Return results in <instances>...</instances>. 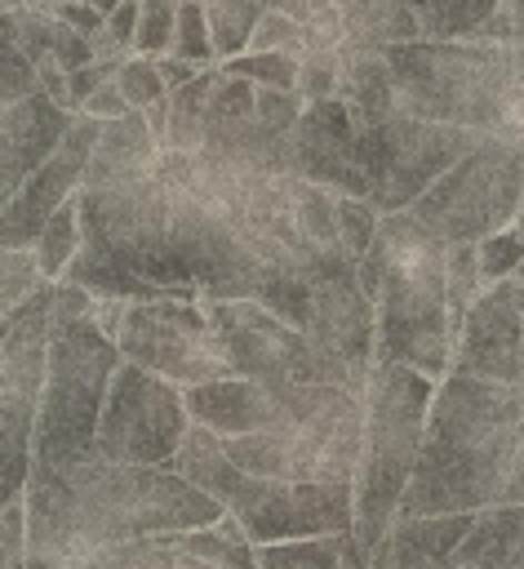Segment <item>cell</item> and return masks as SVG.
I'll return each mask as SVG.
<instances>
[{
  "instance_id": "cell-1",
  "label": "cell",
  "mask_w": 524,
  "mask_h": 569,
  "mask_svg": "<svg viewBox=\"0 0 524 569\" xmlns=\"http://www.w3.org/2000/svg\"><path fill=\"white\" fill-rule=\"evenodd\" d=\"M22 493L31 525V569H71L102 547L195 529L226 516V507L182 471L111 462L98 453L67 471L31 467Z\"/></svg>"
},
{
  "instance_id": "cell-2",
  "label": "cell",
  "mask_w": 524,
  "mask_h": 569,
  "mask_svg": "<svg viewBox=\"0 0 524 569\" xmlns=\"http://www.w3.org/2000/svg\"><path fill=\"white\" fill-rule=\"evenodd\" d=\"M524 445V387L449 369L435 387L422 453L400 516L484 511L502 502Z\"/></svg>"
},
{
  "instance_id": "cell-3",
  "label": "cell",
  "mask_w": 524,
  "mask_h": 569,
  "mask_svg": "<svg viewBox=\"0 0 524 569\" xmlns=\"http://www.w3.org/2000/svg\"><path fill=\"white\" fill-rule=\"evenodd\" d=\"M444 258L449 240L413 209L382 213L377 236L360 258V284L377 311V360H404L435 382L453 369Z\"/></svg>"
},
{
  "instance_id": "cell-4",
  "label": "cell",
  "mask_w": 524,
  "mask_h": 569,
  "mask_svg": "<svg viewBox=\"0 0 524 569\" xmlns=\"http://www.w3.org/2000/svg\"><path fill=\"white\" fill-rule=\"evenodd\" d=\"M173 471L209 489L240 525L244 533L262 542L306 538V533H351L355 525V489L351 480H284V476H258L226 458L222 436L204 422H191Z\"/></svg>"
},
{
  "instance_id": "cell-5",
  "label": "cell",
  "mask_w": 524,
  "mask_h": 569,
  "mask_svg": "<svg viewBox=\"0 0 524 569\" xmlns=\"http://www.w3.org/2000/svg\"><path fill=\"white\" fill-rule=\"evenodd\" d=\"M435 378L404 365V360H377L364 387V445H360V467H355V525L351 538L364 556L382 547L391 533L404 489L413 480L422 436H426V413L435 400Z\"/></svg>"
},
{
  "instance_id": "cell-6",
  "label": "cell",
  "mask_w": 524,
  "mask_h": 569,
  "mask_svg": "<svg viewBox=\"0 0 524 569\" xmlns=\"http://www.w3.org/2000/svg\"><path fill=\"white\" fill-rule=\"evenodd\" d=\"M400 107L426 120L502 133L511 102V44L488 40H400L386 44Z\"/></svg>"
},
{
  "instance_id": "cell-7",
  "label": "cell",
  "mask_w": 524,
  "mask_h": 569,
  "mask_svg": "<svg viewBox=\"0 0 524 569\" xmlns=\"http://www.w3.org/2000/svg\"><path fill=\"white\" fill-rule=\"evenodd\" d=\"M120 342L93 320H53L49 329V378L36 418V462L44 471H67L98 453V422L120 369Z\"/></svg>"
},
{
  "instance_id": "cell-8",
  "label": "cell",
  "mask_w": 524,
  "mask_h": 569,
  "mask_svg": "<svg viewBox=\"0 0 524 569\" xmlns=\"http://www.w3.org/2000/svg\"><path fill=\"white\" fill-rule=\"evenodd\" d=\"M4 316V342H0V493L4 502L18 498L31 480V445H36V418L44 400L49 378V329H53V280L36 284L18 307Z\"/></svg>"
},
{
  "instance_id": "cell-9",
  "label": "cell",
  "mask_w": 524,
  "mask_h": 569,
  "mask_svg": "<svg viewBox=\"0 0 524 569\" xmlns=\"http://www.w3.org/2000/svg\"><path fill=\"white\" fill-rule=\"evenodd\" d=\"M524 200V142L484 133L449 173H440L409 209L449 244L484 240L515 222Z\"/></svg>"
},
{
  "instance_id": "cell-10",
  "label": "cell",
  "mask_w": 524,
  "mask_h": 569,
  "mask_svg": "<svg viewBox=\"0 0 524 569\" xmlns=\"http://www.w3.org/2000/svg\"><path fill=\"white\" fill-rule=\"evenodd\" d=\"M484 133L444 124L395 107L386 120L360 129V160L369 173V200L382 213L409 209L440 173H449Z\"/></svg>"
},
{
  "instance_id": "cell-11",
  "label": "cell",
  "mask_w": 524,
  "mask_h": 569,
  "mask_svg": "<svg viewBox=\"0 0 524 569\" xmlns=\"http://www.w3.org/2000/svg\"><path fill=\"white\" fill-rule=\"evenodd\" d=\"M115 342L124 360H138L178 387H195L231 373L226 342L204 298H133L124 302Z\"/></svg>"
},
{
  "instance_id": "cell-12",
  "label": "cell",
  "mask_w": 524,
  "mask_h": 569,
  "mask_svg": "<svg viewBox=\"0 0 524 569\" xmlns=\"http://www.w3.org/2000/svg\"><path fill=\"white\" fill-rule=\"evenodd\" d=\"M191 422L195 418L187 405V387L160 378L138 360H120L98 422V458L173 471Z\"/></svg>"
},
{
  "instance_id": "cell-13",
  "label": "cell",
  "mask_w": 524,
  "mask_h": 569,
  "mask_svg": "<svg viewBox=\"0 0 524 569\" xmlns=\"http://www.w3.org/2000/svg\"><path fill=\"white\" fill-rule=\"evenodd\" d=\"M209 316L226 342L231 373L258 382H337L311 333L262 298H209Z\"/></svg>"
},
{
  "instance_id": "cell-14",
  "label": "cell",
  "mask_w": 524,
  "mask_h": 569,
  "mask_svg": "<svg viewBox=\"0 0 524 569\" xmlns=\"http://www.w3.org/2000/svg\"><path fill=\"white\" fill-rule=\"evenodd\" d=\"M453 369L524 387V284L515 276L475 298L453 342Z\"/></svg>"
},
{
  "instance_id": "cell-15",
  "label": "cell",
  "mask_w": 524,
  "mask_h": 569,
  "mask_svg": "<svg viewBox=\"0 0 524 569\" xmlns=\"http://www.w3.org/2000/svg\"><path fill=\"white\" fill-rule=\"evenodd\" d=\"M293 169L337 196L369 200V173L360 160V124L342 98L306 102L293 129Z\"/></svg>"
},
{
  "instance_id": "cell-16",
  "label": "cell",
  "mask_w": 524,
  "mask_h": 569,
  "mask_svg": "<svg viewBox=\"0 0 524 569\" xmlns=\"http://www.w3.org/2000/svg\"><path fill=\"white\" fill-rule=\"evenodd\" d=\"M75 111L53 102L44 89L4 102L0 111V196H13L67 138Z\"/></svg>"
},
{
  "instance_id": "cell-17",
  "label": "cell",
  "mask_w": 524,
  "mask_h": 569,
  "mask_svg": "<svg viewBox=\"0 0 524 569\" xmlns=\"http://www.w3.org/2000/svg\"><path fill=\"white\" fill-rule=\"evenodd\" d=\"M84 169L89 160L58 147L13 196H4L0 204V244L13 249V244H36L44 222L53 218L58 204H67L80 187H84Z\"/></svg>"
},
{
  "instance_id": "cell-18",
  "label": "cell",
  "mask_w": 524,
  "mask_h": 569,
  "mask_svg": "<svg viewBox=\"0 0 524 569\" xmlns=\"http://www.w3.org/2000/svg\"><path fill=\"white\" fill-rule=\"evenodd\" d=\"M337 98L351 107L360 129L386 120L400 107L395 71L382 44H360V40L337 44Z\"/></svg>"
},
{
  "instance_id": "cell-19",
  "label": "cell",
  "mask_w": 524,
  "mask_h": 569,
  "mask_svg": "<svg viewBox=\"0 0 524 569\" xmlns=\"http://www.w3.org/2000/svg\"><path fill=\"white\" fill-rule=\"evenodd\" d=\"M155 160H160V142L151 133V120H147V111L133 107V111L107 120L102 142L84 169V187H115V182L142 178L155 169Z\"/></svg>"
},
{
  "instance_id": "cell-20",
  "label": "cell",
  "mask_w": 524,
  "mask_h": 569,
  "mask_svg": "<svg viewBox=\"0 0 524 569\" xmlns=\"http://www.w3.org/2000/svg\"><path fill=\"white\" fill-rule=\"evenodd\" d=\"M457 556L475 569H524V502H493L475 511Z\"/></svg>"
},
{
  "instance_id": "cell-21",
  "label": "cell",
  "mask_w": 524,
  "mask_h": 569,
  "mask_svg": "<svg viewBox=\"0 0 524 569\" xmlns=\"http://www.w3.org/2000/svg\"><path fill=\"white\" fill-rule=\"evenodd\" d=\"M346 40L360 44H400V40H422V18L409 0H337Z\"/></svg>"
},
{
  "instance_id": "cell-22",
  "label": "cell",
  "mask_w": 524,
  "mask_h": 569,
  "mask_svg": "<svg viewBox=\"0 0 524 569\" xmlns=\"http://www.w3.org/2000/svg\"><path fill=\"white\" fill-rule=\"evenodd\" d=\"M178 547L191 560H204L213 569H258V542L244 533V525L231 511L209 520V525L178 529Z\"/></svg>"
},
{
  "instance_id": "cell-23",
  "label": "cell",
  "mask_w": 524,
  "mask_h": 569,
  "mask_svg": "<svg viewBox=\"0 0 524 569\" xmlns=\"http://www.w3.org/2000/svg\"><path fill=\"white\" fill-rule=\"evenodd\" d=\"M71 569H213L204 560H191L178 547V529L173 533H147V538H129L115 547H102L98 556L71 565Z\"/></svg>"
},
{
  "instance_id": "cell-24",
  "label": "cell",
  "mask_w": 524,
  "mask_h": 569,
  "mask_svg": "<svg viewBox=\"0 0 524 569\" xmlns=\"http://www.w3.org/2000/svg\"><path fill=\"white\" fill-rule=\"evenodd\" d=\"M218 67H204L195 80L169 89V142L164 151H200L204 129H209V98H213Z\"/></svg>"
},
{
  "instance_id": "cell-25",
  "label": "cell",
  "mask_w": 524,
  "mask_h": 569,
  "mask_svg": "<svg viewBox=\"0 0 524 569\" xmlns=\"http://www.w3.org/2000/svg\"><path fill=\"white\" fill-rule=\"evenodd\" d=\"M80 244H84V209H80V191H75L67 204L53 209V218L44 222V231L36 240V258L44 267V280H62L71 258L80 253Z\"/></svg>"
},
{
  "instance_id": "cell-26",
  "label": "cell",
  "mask_w": 524,
  "mask_h": 569,
  "mask_svg": "<svg viewBox=\"0 0 524 569\" xmlns=\"http://www.w3.org/2000/svg\"><path fill=\"white\" fill-rule=\"evenodd\" d=\"M444 280H449V329H453V342H457L466 311H471L475 298L488 289V280H484V271H480V249H475V240H457V244H449Z\"/></svg>"
},
{
  "instance_id": "cell-27",
  "label": "cell",
  "mask_w": 524,
  "mask_h": 569,
  "mask_svg": "<svg viewBox=\"0 0 524 569\" xmlns=\"http://www.w3.org/2000/svg\"><path fill=\"white\" fill-rule=\"evenodd\" d=\"M209 9V31H213V49H218V62L244 53L253 44V31H258V18L266 13L262 0H204Z\"/></svg>"
},
{
  "instance_id": "cell-28",
  "label": "cell",
  "mask_w": 524,
  "mask_h": 569,
  "mask_svg": "<svg viewBox=\"0 0 524 569\" xmlns=\"http://www.w3.org/2000/svg\"><path fill=\"white\" fill-rule=\"evenodd\" d=\"M431 40H471L497 0H409Z\"/></svg>"
},
{
  "instance_id": "cell-29",
  "label": "cell",
  "mask_w": 524,
  "mask_h": 569,
  "mask_svg": "<svg viewBox=\"0 0 524 569\" xmlns=\"http://www.w3.org/2000/svg\"><path fill=\"white\" fill-rule=\"evenodd\" d=\"M471 525H475V511H449V516H395L391 529L426 556H453L471 533Z\"/></svg>"
},
{
  "instance_id": "cell-30",
  "label": "cell",
  "mask_w": 524,
  "mask_h": 569,
  "mask_svg": "<svg viewBox=\"0 0 524 569\" xmlns=\"http://www.w3.org/2000/svg\"><path fill=\"white\" fill-rule=\"evenodd\" d=\"M222 67L235 76H249L258 89H298L302 53L298 49H244V53L226 58Z\"/></svg>"
},
{
  "instance_id": "cell-31",
  "label": "cell",
  "mask_w": 524,
  "mask_h": 569,
  "mask_svg": "<svg viewBox=\"0 0 524 569\" xmlns=\"http://www.w3.org/2000/svg\"><path fill=\"white\" fill-rule=\"evenodd\" d=\"M0 40H13L36 67L53 53V13L44 4H27L13 13H0Z\"/></svg>"
},
{
  "instance_id": "cell-32",
  "label": "cell",
  "mask_w": 524,
  "mask_h": 569,
  "mask_svg": "<svg viewBox=\"0 0 524 569\" xmlns=\"http://www.w3.org/2000/svg\"><path fill=\"white\" fill-rule=\"evenodd\" d=\"M36 284H44V267L36 258V244H13L0 253V311L18 307L27 293H36Z\"/></svg>"
},
{
  "instance_id": "cell-33",
  "label": "cell",
  "mask_w": 524,
  "mask_h": 569,
  "mask_svg": "<svg viewBox=\"0 0 524 569\" xmlns=\"http://www.w3.org/2000/svg\"><path fill=\"white\" fill-rule=\"evenodd\" d=\"M173 53H178V58H191V62H200V67H218V49H213V31H209V9H204V0H182V4H178Z\"/></svg>"
},
{
  "instance_id": "cell-34",
  "label": "cell",
  "mask_w": 524,
  "mask_h": 569,
  "mask_svg": "<svg viewBox=\"0 0 524 569\" xmlns=\"http://www.w3.org/2000/svg\"><path fill=\"white\" fill-rule=\"evenodd\" d=\"M178 4H182V0H142V18H138L133 53H147V58H164V53H173Z\"/></svg>"
},
{
  "instance_id": "cell-35",
  "label": "cell",
  "mask_w": 524,
  "mask_h": 569,
  "mask_svg": "<svg viewBox=\"0 0 524 569\" xmlns=\"http://www.w3.org/2000/svg\"><path fill=\"white\" fill-rule=\"evenodd\" d=\"M377 222H382V209L364 196H337V231H342V249L351 258H364L373 236H377Z\"/></svg>"
},
{
  "instance_id": "cell-36",
  "label": "cell",
  "mask_w": 524,
  "mask_h": 569,
  "mask_svg": "<svg viewBox=\"0 0 524 569\" xmlns=\"http://www.w3.org/2000/svg\"><path fill=\"white\" fill-rule=\"evenodd\" d=\"M115 84H120V93L129 98V107H138V111H147L155 98L169 93V84H164V76H160V62L147 58V53H129V58L120 62V71H115Z\"/></svg>"
},
{
  "instance_id": "cell-37",
  "label": "cell",
  "mask_w": 524,
  "mask_h": 569,
  "mask_svg": "<svg viewBox=\"0 0 524 569\" xmlns=\"http://www.w3.org/2000/svg\"><path fill=\"white\" fill-rule=\"evenodd\" d=\"M475 249H480V271H484V280H488V284L511 280V276H515V267L524 262V231L511 222V227H502V231H493V236L475 240Z\"/></svg>"
},
{
  "instance_id": "cell-38",
  "label": "cell",
  "mask_w": 524,
  "mask_h": 569,
  "mask_svg": "<svg viewBox=\"0 0 524 569\" xmlns=\"http://www.w3.org/2000/svg\"><path fill=\"white\" fill-rule=\"evenodd\" d=\"M0 569H31V525H27V493L9 498L0 511Z\"/></svg>"
},
{
  "instance_id": "cell-39",
  "label": "cell",
  "mask_w": 524,
  "mask_h": 569,
  "mask_svg": "<svg viewBox=\"0 0 524 569\" xmlns=\"http://www.w3.org/2000/svg\"><path fill=\"white\" fill-rule=\"evenodd\" d=\"M298 93H302L306 102L337 98V49H302Z\"/></svg>"
},
{
  "instance_id": "cell-40",
  "label": "cell",
  "mask_w": 524,
  "mask_h": 569,
  "mask_svg": "<svg viewBox=\"0 0 524 569\" xmlns=\"http://www.w3.org/2000/svg\"><path fill=\"white\" fill-rule=\"evenodd\" d=\"M36 89H40V67L13 40H0V102H18Z\"/></svg>"
},
{
  "instance_id": "cell-41",
  "label": "cell",
  "mask_w": 524,
  "mask_h": 569,
  "mask_svg": "<svg viewBox=\"0 0 524 569\" xmlns=\"http://www.w3.org/2000/svg\"><path fill=\"white\" fill-rule=\"evenodd\" d=\"M306 111V98L298 89H258V120L275 133H293Z\"/></svg>"
},
{
  "instance_id": "cell-42",
  "label": "cell",
  "mask_w": 524,
  "mask_h": 569,
  "mask_svg": "<svg viewBox=\"0 0 524 569\" xmlns=\"http://www.w3.org/2000/svg\"><path fill=\"white\" fill-rule=\"evenodd\" d=\"M471 40H488V44H524V0H497L493 13L480 22V31Z\"/></svg>"
},
{
  "instance_id": "cell-43",
  "label": "cell",
  "mask_w": 524,
  "mask_h": 569,
  "mask_svg": "<svg viewBox=\"0 0 524 569\" xmlns=\"http://www.w3.org/2000/svg\"><path fill=\"white\" fill-rule=\"evenodd\" d=\"M302 27L306 22H298V18H289V13H280V9L266 4V13L258 18V31H253V44L249 49H298L302 53Z\"/></svg>"
},
{
  "instance_id": "cell-44",
  "label": "cell",
  "mask_w": 524,
  "mask_h": 569,
  "mask_svg": "<svg viewBox=\"0 0 524 569\" xmlns=\"http://www.w3.org/2000/svg\"><path fill=\"white\" fill-rule=\"evenodd\" d=\"M49 58H58L67 71H75V67L93 62L98 53H93V40H89L80 27H71V22L53 18V53H49Z\"/></svg>"
},
{
  "instance_id": "cell-45",
  "label": "cell",
  "mask_w": 524,
  "mask_h": 569,
  "mask_svg": "<svg viewBox=\"0 0 524 569\" xmlns=\"http://www.w3.org/2000/svg\"><path fill=\"white\" fill-rule=\"evenodd\" d=\"M502 138L524 142V44H515V49H511V102H506Z\"/></svg>"
},
{
  "instance_id": "cell-46",
  "label": "cell",
  "mask_w": 524,
  "mask_h": 569,
  "mask_svg": "<svg viewBox=\"0 0 524 569\" xmlns=\"http://www.w3.org/2000/svg\"><path fill=\"white\" fill-rule=\"evenodd\" d=\"M44 9H49L53 18H62V22L80 27L84 36H93V31H102V27H107V13H102L93 0H49Z\"/></svg>"
},
{
  "instance_id": "cell-47",
  "label": "cell",
  "mask_w": 524,
  "mask_h": 569,
  "mask_svg": "<svg viewBox=\"0 0 524 569\" xmlns=\"http://www.w3.org/2000/svg\"><path fill=\"white\" fill-rule=\"evenodd\" d=\"M138 18H142V0H120L111 13H107V31L115 36L120 49L133 53V40H138Z\"/></svg>"
},
{
  "instance_id": "cell-48",
  "label": "cell",
  "mask_w": 524,
  "mask_h": 569,
  "mask_svg": "<svg viewBox=\"0 0 524 569\" xmlns=\"http://www.w3.org/2000/svg\"><path fill=\"white\" fill-rule=\"evenodd\" d=\"M80 111H89V116H98V120H115V116H124V111H133V107H129V98L120 93V84L107 80V84H98V89L84 98Z\"/></svg>"
},
{
  "instance_id": "cell-49",
  "label": "cell",
  "mask_w": 524,
  "mask_h": 569,
  "mask_svg": "<svg viewBox=\"0 0 524 569\" xmlns=\"http://www.w3.org/2000/svg\"><path fill=\"white\" fill-rule=\"evenodd\" d=\"M160 62V76H164V84L169 89H178V84H187V80H195L204 67L200 62H191V58H178V53H164V58H155Z\"/></svg>"
},
{
  "instance_id": "cell-50",
  "label": "cell",
  "mask_w": 524,
  "mask_h": 569,
  "mask_svg": "<svg viewBox=\"0 0 524 569\" xmlns=\"http://www.w3.org/2000/svg\"><path fill=\"white\" fill-rule=\"evenodd\" d=\"M147 120H151V133H155V142H160V151H164V142H169V93L147 107Z\"/></svg>"
},
{
  "instance_id": "cell-51",
  "label": "cell",
  "mask_w": 524,
  "mask_h": 569,
  "mask_svg": "<svg viewBox=\"0 0 524 569\" xmlns=\"http://www.w3.org/2000/svg\"><path fill=\"white\" fill-rule=\"evenodd\" d=\"M502 502H524V445H520V458H515V471L502 489Z\"/></svg>"
},
{
  "instance_id": "cell-52",
  "label": "cell",
  "mask_w": 524,
  "mask_h": 569,
  "mask_svg": "<svg viewBox=\"0 0 524 569\" xmlns=\"http://www.w3.org/2000/svg\"><path fill=\"white\" fill-rule=\"evenodd\" d=\"M266 4L289 13V18H298V22H311V0H266Z\"/></svg>"
},
{
  "instance_id": "cell-53",
  "label": "cell",
  "mask_w": 524,
  "mask_h": 569,
  "mask_svg": "<svg viewBox=\"0 0 524 569\" xmlns=\"http://www.w3.org/2000/svg\"><path fill=\"white\" fill-rule=\"evenodd\" d=\"M422 569H475V565H466V560L453 551V556H426Z\"/></svg>"
},
{
  "instance_id": "cell-54",
  "label": "cell",
  "mask_w": 524,
  "mask_h": 569,
  "mask_svg": "<svg viewBox=\"0 0 524 569\" xmlns=\"http://www.w3.org/2000/svg\"><path fill=\"white\" fill-rule=\"evenodd\" d=\"M258 569H298V565H289V560H280L271 547H258Z\"/></svg>"
},
{
  "instance_id": "cell-55",
  "label": "cell",
  "mask_w": 524,
  "mask_h": 569,
  "mask_svg": "<svg viewBox=\"0 0 524 569\" xmlns=\"http://www.w3.org/2000/svg\"><path fill=\"white\" fill-rule=\"evenodd\" d=\"M515 227L524 231V200H520V213H515Z\"/></svg>"
},
{
  "instance_id": "cell-56",
  "label": "cell",
  "mask_w": 524,
  "mask_h": 569,
  "mask_svg": "<svg viewBox=\"0 0 524 569\" xmlns=\"http://www.w3.org/2000/svg\"><path fill=\"white\" fill-rule=\"evenodd\" d=\"M515 280H520V284H524V262H520V267H515Z\"/></svg>"
},
{
  "instance_id": "cell-57",
  "label": "cell",
  "mask_w": 524,
  "mask_h": 569,
  "mask_svg": "<svg viewBox=\"0 0 524 569\" xmlns=\"http://www.w3.org/2000/svg\"><path fill=\"white\" fill-rule=\"evenodd\" d=\"M31 4H49V0H31Z\"/></svg>"
},
{
  "instance_id": "cell-58",
  "label": "cell",
  "mask_w": 524,
  "mask_h": 569,
  "mask_svg": "<svg viewBox=\"0 0 524 569\" xmlns=\"http://www.w3.org/2000/svg\"><path fill=\"white\" fill-rule=\"evenodd\" d=\"M262 4H266V0H262Z\"/></svg>"
}]
</instances>
